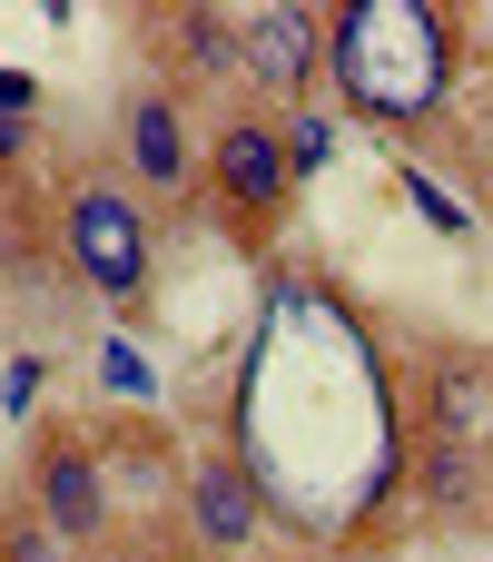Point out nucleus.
Returning <instances> with one entry per match:
<instances>
[{
  "mask_svg": "<svg viewBox=\"0 0 493 562\" xmlns=\"http://www.w3.org/2000/svg\"><path fill=\"white\" fill-rule=\"evenodd\" d=\"M109 138H119V168H128V188H138L158 217L198 198V168H208V148H198V128H188V99H178L168 79H128V89H119V109H109Z\"/></svg>",
  "mask_w": 493,
  "mask_h": 562,
  "instance_id": "5",
  "label": "nucleus"
},
{
  "mask_svg": "<svg viewBox=\"0 0 493 562\" xmlns=\"http://www.w3.org/2000/svg\"><path fill=\"white\" fill-rule=\"evenodd\" d=\"M326 79L385 138H425L464 89V10L435 0H346L326 10Z\"/></svg>",
  "mask_w": 493,
  "mask_h": 562,
  "instance_id": "1",
  "label": "nucleus"
},
{
  "mask_svg": "<svg viewBox=\"0 0 493 562\" xmlns=\"http://www.w3.org/2000/svg\"><path fill=\"white\" fill-rule=\"evenodd\" d=\"M405 454L425 524L484 533L493 524V346L445 336L405 375Z\"/></svg>",
  "mask_w": 493,
  "mask_h": 562,
  "instance_id": "2",
  "label": "nucleus"
},
{
  "mask_svg": "<svg viewBox=\"0 0 493 562\" xmlns=\"http://www.w3.org/2000/svg\"><path fill=\"white\" fill-rule=\"evenodd\" d=\"M0 562H69V543H59V533L10 494V504H0Z\"/></svg>",
  "mask_w": 493,
  "mask_h": 562,
  "instance_id": "10",
  "label": "nucleus"
},
{
  "mask_svg": "<svg viewBox=\"0 0 493 562\" xmlns=\"http://www.w3.org/2000/svg\"><path fill=\"white\" fill-rule=\"evenodd\" d=\"M49 247L69 267V286L109 316H148L158 306V277H168V227L158 207L128 188L119 158H69L59 178V207H49Z\"/></svg>",
  "mask_w": 493,
  "mask_h": 562,
  "instance_id": "3",
  "label": "nucleus"
},
{
  "mask_svg": "<svg viewBox=\"0 0 493 562\" xmlns=\"http://www.w3.org/2000/svg\"><path fill=\"white\" fill-rule=\"evenodd\" d=\"M267 514H277V494H267L227 445L188 464V524H198V543H208V553H247Z\"/></svg>",
  "mask_w": 493,
  "mask_h": 562,
  "instance_id": "9",
  "label": "nucleus"
},
{
  "mask_svg": "<svg viewBox=\"0 0 493 562\" xmlns=\"http://www.w3.org/2000/svg\"><path fill=\"white\" fill-rule=\"evenodd\" d=\"M0 119H40V79H20V69H0Z\"/></svg>",
  "mask_w": 493,
  "mask_h": 562,
  "instance_id": "11",
  "label": "nucleus"
},
{
  "mask_svg": "<svg viewBox=\"0 0 493 562\" xmlns=\"http://www.w3.org/2000/svg\"><path fill=\"white\" fill-rule=\"evenodd\" d=\"M30 405H40V366L20 356V366H10V415H30Z\"/></svg>",
  "mask_w": 493,
  "mask_h": 562,
  "instance_id": "13",
  "label": "nucleus"
},
{
  "mask_svg": "<svg viewBox=\"0 0 493 562\" xmlns=\"http://www.w3.org/2000/svg\"><path fill=\"white\" fill-rule=\"evenodd\" d=\"M415 207H425V217H435V227H445V237H455V227H464V207H455V198H435V188H425V178H415Z\"/></svg>",
  "mask_w": 493,
  "mask_h": 562,
  "instance_id": "12",
  "label": "nucleus"
},
{
  "mask_svg": "<svg viewBox=\"0 0 493 562\" xmlns=\"http://www.w3.org/2000/svg\"><path fill=\"white\" fill-rule=\"evenodd\" d=\"M20 504L69 553L109 543V464H99V445L79 425H30V445H20Z\"/></svg>",
  "mask_w": 493,
  "mask_h": 562,
  "instance_id": "6",
  "label": "nucleus"
},
{
  "mask_svg": "<svg viewBox=\"0 0 493 562\" xmlns=\"http://www.w3.org/2000/svg\"><path fill=\"white\" fill-rule=\"evenodd\" d=\"M237 79H247V99L277 109V119L316 109V79H326V10H306V0H257V10H237Z\"/></svg>",
  "mask_w": 493,
  "mask_h": 562,
  "instance_id": "7",
  "label": "nucleus"
},
{
  "mask_svg": "<svg viewBox=\"0 0 493 562\" xmlns=\"http://www.w3.org/2000/svg\"><path fill=\"white\" fill-rule=\"evenodd\" d=\"M198 188H208V217H217V227H227L247 257H267V247L287 237L296 198H306V168H296V138H287V119H277V109H257V99L217 109Z\"/></svg>",
  "mask_w": 493,
  "mask_h": 562,
  "instance_id": "4",
  "label": "nucleus"
},
{
  "mask_svg": "<svg viewBox=\"0 0 493 562\" xmlns=\"http://www.w3.org/2000/svg\"><path fill=\"white\" fill-rule=\"evenodd\" d=\"M138 49L148 79H168L178 99H198L208 79H237V10H138Z\"/></svg>",
  "mask_w": 493,
  "mask_h": 562,
  "instance_id": "8",
  "label": "nucleus"
}]
</instances>
